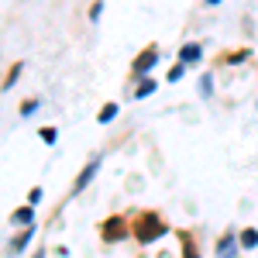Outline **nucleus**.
I'll list each match as a JSON object with an SVG mask.
<instances>
[{
	"mask_svg": "<svg viewBox=\"0 0 258 258\" xmlns=\"http://www.w3.org/2000/svg\"><path fill=\"white\" fill-rule=\"evenodd\" d=\"M18 76H21V62H14V66H11V73H7V80H4V86H0V90H11Z\"/></svg>",
	"mask_w": 258,
	"mask_h": 258,
	"instance_id": "nucleus-9",
	"label": "nucleus"
},
{
	"mask_svg": "<svg viewBox=\"0 0 258 258\" xmlns=\"http://www.w3.org/2000/svg\"><path fill=\"white\" fill-rule=\"evenodd\" d=\"M182 69H186L182 62H179V66H172V69H169V80H179V76H182Z\"/></svg>",
	"mask_w": 258,
	"mask_h": 258,
	"instance_id": "nucleus-16",
	"label": "nucleus"
},
{
	"mask_svg": "<svg viewBox=\"0 0 258 258\" xmlns=\"http://www.w3.org/2000/svg\"><path fill=\"white\" fill-rule=\"evenodd\" d=\"M41 200V186H35V189H31V193H28V203H31V207H35V203H38Z\"/></svg>",
	"mask_w": 258,
	"mask_h": 258,
	"instance_id": "nucleus-14",
	"label": "nucleus"
},
{
	"mask_svg": "<svg viewBox=\"0 0 258 258\" xmlns=\"http://www.w3.org/2000/svg\"><path fill=\"white\" fill-rule=\"evenodd\" d=\"M241 244H244V248H255L258 244V231H244V234H241Z\"/></svg>",
	"mask_w": 258,
	"mask_h": 258,
	"instance_id": "nucleus-11",
	"label": "nucleus"
},
{
	"mask_svg": "<svg viewBox=\"0 0 258 258\" xmlns=\"http://www.w3.org/2000/svg\"><path fill=\"white\" fill-rule=\"evenodd\" d=\"M200 55H203V48H200L197 41H189V45H182V48H179V62H182V66L200 62Z\"/></svg>",
	"mask_w": 258,
	"mask_h": 258,
	"instance_id": "nucleus-4",
	"label": "nucleus"
},
{
	"mask_svg": "<svg viewBox=\"0 0 258 258\" xmlns=\"http://www.w3.org/2000/svg\"><path fill=\"white\" fill-rule=\"evenodd\" d=\"M114 117H117V103H107V107H103V110L97 114L100 124H107V120H114Z\"/></svg>",
	"mask_w": 258,
	"mask_h": 258,
	"instance_id": "nucleus-8",
	"label": "nucleus"
},
{
	"mask_svg": "<svg viewBox=\"0 0 258 258\" xmlns=\"http://www.w3.org/2000/svg\"><path fill=\"white\" fill-rule=\"evenodd\" d=\"M155 86H159L155 80H141V86H138V93H135V97H148V93H155Z\"/></svg>",
	"mask_w": 258,
	"mask_h": 258,
	"instance_id": "nucleus-10",
	"label": "nucleus"
},
{
	"mask_svg": "<svg viewBox=\"0 0 258 258\" xmlns=\"http://www.w3.org/2000/svg\"><path fill=\"white\" fill-rule=\"evenodd\" d=\"M127 224H124V217H107L103 220V227H100V234H103V241H124L127 238Z\"/></svg>",
	"mask_w": 258,
	"mask_h": 258,
	"instance_id": "nucleus-2",
	"label": "nucleus"
},
{
	"mask_svg": "<svg viewBox=\"0 0 258 258\" xmlns=\"http://www.w3.org/2000/svg\"><path fill=\"white\" fill-rule=\"evenodd\" d=\"M231 244H234V241H231V234H227V238L220 241V255H231Z\"/></svg>",
	"mask_w": 258,
	"mask_h": 258,
	"instance_id": "nucleus-15",
	"label": "nucleus"
},
{
	"mask_svg": "<svg viewBox=\"0 0 258 258\" xmlns=\"http://www.w3.org/2000/svg\"><path fill=\"white\" fill-rule=\"evenodd\" d=\"M155 62H159V52H155V48H145V52H141L138 59H135L131 73H135V76H145V73H148V69H152Z\"/></svg>",
	"mask_w": 258,
	"mask_h": 258,
	"instance_id": "nucleus-3",
	"label": "nucleus"
},
{
	"mask_svg": "<svg viewBox=\"0 0 258 258\" xmlns=\"http://www.w3.org/2000/svg\"><path fill=\"white\" fill-rule=\"evenodd\" d=\"M35 110H38V100H24L21 103V114H35Z\"/></svg>",
	"mask_w": 258,
	"mask_h": 258,
	"instance_id": "nucleus-12",
	"label": "nucleus"
},
{
	"mask_svg": "<svg viewBox=\"0 0 258 258\" xmlns=\"http://www.w3.org/2000/svg\"><path fill=\"white\" fill-rule=\"evenodd\" d=\"M97 169H100V162L93 159V162H90V165H86V169H83V172H80V179H76V189H83V186H86L90 179L97 176Z\"/></svg>",
	"mask_w": 258,
	"mask_h": 258,
	"instance_id": "nucleus-5",
	"label": "nucleus"
},
{
	"mask_svg": "<svg viewBox=\"0 0 258 258\" xmlns=\"http://www.w3.org/2000/svg\"><path fill=\"white\" fill-rule=\"evenodd\" d=\"M38 135H41V141H48V145H52V141H55V127H41Z\"/></svg>",
	"mask_w": 258,
	"mask_h": 258,
	"instance_id": "nucleus-13",
	"label": "nucleus"
},
{
	"mask_svg": "<svg viewBox=\"0 0 258 258\" xmlns=\"http://www.w3.org/2000/svg\"><path fill=\"white\" fill-rule=\"evenodd\" d=\"M31 234H35V227H24L18 238H14V244H11V248H14V251H21V248H24V244L31 241Z\"/></svg>",
	"mask_w": 258,
	"mask_h": 258,
	"instance_id": "nucleus-7",
	"label": "nucleus"
},
{
	"mask_svg": "<svg viewBox=\"0 0 258 258\" xmlns=\"http://www.w3.org/2000/svg\"><path fill=\"white\" fill-rule=\"evenodd\" d=\"M131 234L141 241V244H152V241L159 238V234H165V224H162L159 214H152V210H145L135 224H131Z\"/></svg>",
	"mask_w": 258,
	"mask_h": 258,
	"instance_id": "nucleus-1",
	"label": "nucleus"
},
{
	"mask_svg": "<svg viewBox=\"0 0 258 258\" xmlns=\"http://www.w3.org/2000/svg\"><path fill=\"white\" fill-rule=\"evenodd\" d=\"M11 224H24V227H31V207H21V210H14V214H11Z\"/></svg>",
	"mask_w": 258,
	"mask_h": 258,
	"instance_id": "nucleus-6",
	"label": "nucleus"
}]
</instances>
